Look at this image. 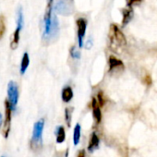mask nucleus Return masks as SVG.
I'll return each mask as SVG.
<instances>
[{
	"mask_svg": "<svg viewBox=\"0 0 157 157\" xmlns=\"http://www.w3.org/2000/svg\"><path fill=\"white\" fill-rule=\"evenodd\" d=\"M44 128V119L43 118L38 120L33 126V136L31 140V147L33 150H38L42 147Z\"/></svg>",
	"mask_w": 157,
	"mask_h": 157,
	"instance_id": "nucleus-1",
	"label": "nucleus"
},
{
	"mask_svg": "<svg viewBox=\"0 0 157 157\" xmlns=\"http://www.w3.org/2000/svg\"><path fill=\"white\" fill-rule=\"evenodd\" d=\"M53 10H54V0H48L47 7L45 10V14L44 17V33H43V38L47 40L49 38L50 34V29H51V23H52V18H53Z\"/></svg>",
	"mask_w": 157,
	"mask_h": 157,
	"instance_id": "nucleus-2",
	"label": "nucleus"
},
{
	"mask_svg": "<svg viewBox=\"0 0 157 157\" xmlns=\"http://www.w3.org/2000/svg\"><path fill=\"white\" fill-rule=\"evenodd\" d=\"M110 42L113 46L123 47L127 44V40L123 33L117 25H112L110 30Z\"/></svg>",
	"mask_w": 157,
	"mask_h": 157,
	"instance_id": "nucleus-3",
	"label": "nucleus"
},
{
	"mask_svg": "<svg viewBox=\"0 0 157 157\" xmlns=\"http://www.w3.org/2000/svg\"><path fill=\"white\" fill-rule=\"evenodd\" d=\"M54 10L61 15H69L73 11L72 0H56Z\"/></svg>",
	"mask_w": 157,
	"mask_h": 157,
	"instance_id": "nucleus-4",
	"label": "nucleus"
},
{
	"mask_svg": "<svg viewBox=\"0 0 157 157\" xmlns=\"http://www.w3.org/2000/svg\"><path fill=\"white\" fill-rule=\"evenodd\" d=\"M8 96H9V103L12 110H14L18 105L19 101V91L18 85L14 82H10L8 84Z\"/></svg>",
	"mask_w": 157,
	"mask_h": 157,
	"instance_id": "nucleus-5",
	"label": "nucleus"
},
{
	"mask_svg": "<svg viewBox=\"0 0 157 157\" xmlns=\"http://www.w3.org/2000/svg\"><path fill=\"white\" fill-rule=\"evenodd\" d=\"M77 24V33H78V47L82 48L83 46V40L86 33V28H87V21L83 18H78L76 21Z\"/></svg>",
	"mask_w": 157,
	"mask_h": 157,
	"instance_id": "nucleus-6",
	"label": "nucleus"
},
{
	"mask_svg": "<svg viewBox=\"0 0 157 157\" xmlns=\"http://www.w3.org/2000/svg\"><path fill=\"white\" fill-rule=\"evenodd\" d=\"M11 107L9 101L5 102V122H4V136L7 139L10 134L11 126Z\"/></svg>",
	"mask_w": 157,
	"mask_h": 157,
	"instance_id": "nucleus-7",
	"label": "nucleus"
},
{
	"mask_svg": "<svg viewBox=\"0 0 157 157\" xmlns=\"http://www.w3.org/2000/svg\"><path fill=\"white\" fill-rule=\"evenodd\" d=\"M92 106H93V115H94V119H95V121L97 123H100L101 122V119H102V113H101L100 105H99L96 98H94L93 99Z\"/></svg>",
	"mask_w": 157,
	"mask_h": 157,
	"instance_id": "nucleus-8",
	"label": "nucleus"
},
{
	"mask_svg": "<svg viewBox=\"0 0 157 157\" xmlns=\"http://www.w3.org/2000/svg\"><path fill=\"white\" fill-rule=\"evenodd\" d=\"M61 96H62V100L64 103H69L73 98V91H72L71 87H69V86L65 87L62 90Z\"/></svg>",
	"mask_w": 157,
	"mask_h": 157,
	"instance_id": "nucleus-9",
	"label": "nucleus"
},
{
	"mask_svg": "<svg viewBox=\"0 0 157 157\" xmlns=\"http://www.w3.org/2000/svg\"><path fill=\"white\" fill-rule=\"evenodd\" d=\"M81 131H82V127L81 125L77 123L75 128H74V130H73V143L75 146H77L80 142V140H81Z\"/></svg>",
	"mask_w": 157,
	"mask_h": 157,
	"instance_id": "nucleus-10",
	"label": "nucleus"
},
{
	"mask_svg": "<svg viewBox=\"0 0 157 157\" xmlns=\"http://www.w3.org/2000/svg\"><path fill=\"white\" fill-rule=\"evenodd\" d=\"M30 64V57H29V54L28 53H24V55L22 56L21 58V74L23 75Z\"/></svg>",
	"mask_w": 157,
	"mask_h": 157,
	"instance_id": "nucleus-11",
	"label": "nucleus"
},
{
	"mask_svg": "<svg viewBox=\"0 0 157 157\" xmlns=\"http://www.w3.org/2000/svg\"><path fill=\"white\" fill-rule=\"evenodd\" d=\"M56 142L57 143H63L66 139V131L64 127L59 126L57 127L56 130Z\"/></svg>",
	"mask_w": 157,
	"mask_h": 157,
	"instance_id": "nucleus-12",
	"label": "nucleus"
},
{
	"mask_svg": "<svg viewBox=\"0 0 157 157\" xmlns=\"http://www.w3.org/2000/svg\"><path fill=\"white\" fill-rule=\"evenodd\" d=\"M21 31V28L17 27L15 32H14V33H13V38H12V41H11V44H10V47L12 49H16L18 47V44H19V42H20Z\"/></svg>",
	"mask_w": 157,
	"mask_h": 157,
	"instance_id": "nucleus-13",
	"label": "nucleus"
},
{
	"mask_svg": "<svg viewBox=\"0 0 157 157\" xmlns=\"http://www.w3.org/2000/svg\"><path fill=\"white\" fill-rule=\"evenodd\" d=\"M99 145V138L96 135V133H93L91 140H90V143L88 145V150L90 151H93L94 150H95Z\"/></svg>",
	"mask_w": 157,
	"mask_h": 157,
	"instance_id": "nucleus-14",
	"label": "nucleus"
},
{
	"mask_svg": "<svg viewBox=\"0 0 157 157\" xmlns=\"http://www.w3.org/2000/svg\"><path fill=\"white\" fill-rule=\"evenodd\" d=\"M109 67H110V70H111V69H114V68H117L119 67H123V63L117 57L111 56L109 57Z\"/></svg>",
	"mask_w": 157,
	"mask_h": 157,
	"instance_id": "nucleus-15",
	"label": "nucleus"
},
{
	"mask_svg": "<svg viewBox=\"0 0 157 157\" xmlns=\"http://www.w3.org/2000/svg\"><path fill=\"white\" fill-rule=\"evenodd\" d=\"M6 32V23L4 16H0V39H2Z\"/></svg>",
	"mask_w": 157,
	"mask_h": 157,
	"instance_id": "nucleus-16",
	"label": "nucleus"
},
{
	"mask_svg": "<svg viewBox=\"0 0 157 157\" xmlns=\"http://www.w3.org/2000/svg\"><path fill=\"white\" fill-rule=\"evenodd\" d=\"M72 107H67L66 108V113H65V117H66V122L67 124V126L69 127L71 124V116H72Z\"/></svg>",
	"mask_w": 157,
	"mask_h": 157,
	"instance_id": "nucleus-17",
	"label": "nucleus"
},
{
	"mask_svg": "<svg viewBox=\"0 0 157 157\" xmlns=\"http://www.w3.org/2000/svg\"><path fill=\"white\" fill-rule=\"evenodd\" d=\"M70 55H71V56H72L73 58H75V59H80V57H81V53H80V51H78L76 47H72V48H71V50H70Z\"/></svg>",
	"mask_w": 157,
	"mask_h": 157,
	"instance_id": "nucleus-18",
	"label": "nucleus"
},
{
	"mask_svg": "<svg viewBox=\"0 0 157 157\" xmlns=\"http://www.w3.org/2000/svg\"><path fill=\"white\" fill-rule=\"evenodd\" d=\"M97 102H98V104H99V105L100 106H103L104 105V104H105V100H104V95H103V93L102 92H100L99 94H98V95H97Z\"/></svg>",
	"mask_w": 157,
	"mask_h": 157,
	"instance_id": "nucleus-19",
	"label": "nucleus"
},
{
	"mask_svg": "<svg viewBox=\"0 0 157 157\" xmlns=\"http://www.w3.org/2000/svg\"><path fill=\"white\" fill-rule=\"evenodd\" d=\"M145 82H146L148 85H150V84L151 83V78L150 75H146V78H145Z\"/></svg>",
	"mask_w": 157,
	"mask_h": 157,
	"instance_id": "nucleus-20",
	"label": "nucleus"
},
{
	"mask_svg": "<svg viewBox=\"0 0 157 157\" xmlns=\"http://www.w3.org/2000/svg\"><path fill=\"white\" fill-rule=\"evenodd\" d=\"M78 157H85V151L84 150L80 151V152L78 153Z\"/></svg>",
	"mask_w": 157,
	"mask_h": 157,
	"instance_id": "nucleus-21",
	"label": "nucleus"
},
{
	"mask_svg": "<svg viewBox=\"0 0 157 157\" xmlns=\"http://www.w3.org/2000/svg\"><path fill=\"white\" fill-rule=\"evenodd\" d=\"M1 123H2V116L0 114V126H1Z\"/></svg>",
	"mask_w": 157,
	"mask_h": 157,
	"instance_id": "nucleus-22",
	"label": "nucleus"
},
{
	"mask_svg": "<svg viewBox=\"0 0 157 157\" xmlns=\"http://www.w3.org/2000/svg\"><path fill=\"white\" fill-rule=\"evenodd\" d=\"M2 157H4V156H2Z\"/></svg>",
	"mask_w": 157,
	"mask_h": 157,
	"instance_id": "nucleus-23",
	"label": "nucleus"
}]
</instances>
